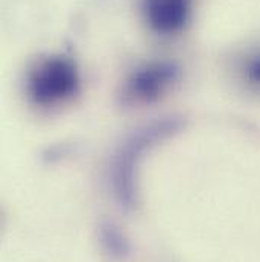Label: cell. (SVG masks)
<instances>
[{
  "instance_id": "1",
  "label": "cell",
  "mask_w": 260,
  "mask_h": 262,
  "mask_svg": "<svg viewBox=\"0 0 260 262\" xmlns=\"http://www.w3.org/2000/svg\"><path fill=\"white\" fill-rule=\"evenodd\" d=\"M32 93L40 102H52L68 95L76 85V67L64 57H55L40 66L31 81Z\"/></svg>"
},
{
  "instance_id": "2",
  "label": "cell",
  "mask_w": 260,
  "mask_h": 262,
  "mask_svg": "<svg viewBox=\"0 0 260 262\" xmlns=\"http://www.w3.org/2000/svg\"><path fill=\"white\" fill-rule=\"evenodd\" d=\"M146 17L158 32H174L184 26L189 17V0H146Z\"/></svg>"
},
{
  "instance_id": "3",
  "label": "cell",
  "mask_w": 260,
  "mask_h": 262,
  "mask_svg": "<svg viewBox=\"0 0 260 262\" xmlns=\"http://www.w3.org/2000/svg\"><path fill=\"white\" fill-rule=\"evenodd\" d=\"M175 75V69L168 64L151 66L135 76V87L141 93H154L163 84L171 81Z\"/></svg>"
},
{
  "instance_id": "4",
  "label": "cell",
  "mask_w": 260,
  "mask_h": 262,
  "mask_svg": "<svg viewBox=\"0 0 260 262\" xmlns=\"http://www.w3.org/2000/svg\"><path fill=\"white\" fill-rule=\"evenodd\" d=\"M247 76L251 82L260 85V54L256 55L247 67Z\"/></svg>"
}]
</instances>
